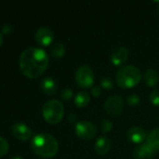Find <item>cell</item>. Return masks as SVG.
Instances as JSON below:
<instances>
[{
    "label": "cell",
    "mask_w": 159,
    "mask_h": 159,
    "mask_svg": "<svg viewBox=\"0 0 159 159\" xmlns=\"http://www.w3.org/2000/svg\"><path fill=\"white\" fill-rule=\"evenodd\" d=\"M49 65V56L40 48L30 47L20 55L19 67L21 72L29 78L40 76Z\"/></svg>",
    "instance_id": "6da1fadb"
},
{
    "label": "cell",
    "mask_w": 159,
    "mask_h": 159,
    "mask_svg": "<svg viewBox=\"0 0 159 159\" xmlns=\"http://www.w3.org/2000/svg\"><path fill=\"white\" fill-rule=\"evenodd\" d=\"M31 148L37 156L43 158H52L57 154L59 144L52 135L49 133H38L33 137Z\"/></svg>",
    "instance_id": "7a4b0ae2"
},
{
    "label": "cell",
    "mask_w": 159,
    "mask_h": 159,
    "mask_svg": "<svg viewBox=\"0 0 159 159\" xmlns=\"http://www.w3.org/2000/svg\"><path fill=\"white\" fill-rule=\"evenodd\" d=\"M142 80V72L134 65H126L121 67L116 75L115 81L122 89H130L137 86Z\"/></svg>",
    "instance_id": "3957f363"
},
{
    "label": "cell",
    "mask_w": 159,
    "mask_h": 159,
    "mask_svg": "<svg viewBox=\"0 0 159 159\" xmlns=\"http://www.w3.org/2000/svg\"><path fill=\"white\" fill-rule=\"evenodd\" d=\"M64 106L57 100H49L42 106V116L50 124L59 123L64 116Z\"/></svg>",
    "instance_id": "277c9868"
},
{
    "label": "cell",
    "mask_w": 159,
    "mask_h": 159,
    "mask_svg": "<svg viewBox=\"0 0 159 159\" xmlns=\"http://www.w3.org/2000/svg\"><path fill=\"white\" fill-rule=\"evenodd\" d=\"M75 81L81 88H90L95 81L93 69L88 65H81L75 73Z\"/></svg>",
    "instance_id": "5b68a950"
},
{
    "label": "cell",
    "mask_w": 159,
    "mask_h": 159,
    "mask_svg": "<svg viewBox=\"0 0 159 159\" xmlns=\"http://www.w3.org/2000/svg\"><path fill=\"white\" fill-rule=\"evenodd\" d=\"M75 133L82 140H91L97 134V127L90 121L82 120L76 124Z\"/></svg>",
    "instance_id": "8992f818"
},
{
    "label": "cell",
    "mask_w": 159,
    "mask_h": 159,
    "mask_svg": "<svg viewBox=\"0 0 159 159\" xmlns=\"http://www.w3.org/2000/svg\"><path fill=\"white\" fill-rule=\"evenodd\" d=\"M125 108V101L119 95H112L105 102V109L107 113L113 116L122 115Z\"/></svg>",
    "instance_id": "52a82bcc"
},
{
    "label": "cell",
    "mask_w": 159,
    "mask_h": 159,
    "mask_svg": "<svg viewBox=\"0 0 159 159\" xmlns=\"http://www.w3.org/2000/svg\"><path fill=\"white\" fill-rule=\"evenodd\" d=\"M54 34L49 27H40L35 34L36 41L41 46H49L52 43Z\"/></svg>",
    "instance_id": "ba28073f"
},
{
    "label": "cell",
    "mask_w": 159,
    "mask_h": 159,
    "mask_svg": "<svg viewBox=\"0 0 159 159\" xmlns=\"http://www.w3.org/2000/svg\"><path fill=\"white\" fill-rule=\"evenodd\" d=\"M11 133L15 138L21 141H27L32 137V130L27 125L20 122L14 123L11 126Z\"/></svg>",
    "instance_id": "9c48e42d"
},
{
    "label": "cell",
    "mask_w": 159,
    "mask_h": 159,
    "mask_svg": "<svg viewBox=\"0 0 159 159\" xmlns=\"http://www.w3.org/2000/svg\"><path fill=\"white\" fill-rule=\"evenodd\" d=\"M129 57V50L123 46L115 48L111 55V61L115 66H120L124 64Z\"/></svg>",
    "instance_id": "30bf717a"
},
{
    "label": "cell",
    "mask_w": 159,
    "mask_h": 159,
    "mask_svg": "<svg viewBox=\"0 0 159 159\" xmlns=\"http://www.w3.org/2000/svg\"><path fill=\"white\" fill-rule=\"evenodd\" d=\"M156 151L146 143L141 144L133 152V157L135 159H149L153 157Z\"/></svg>",
    "instance_id": "8fae6325"
},
{
    "label": "cell",
    "mask_w": 159,
    "mask_h": 159,
    "mask_svg": "<svg viewBox=\"0 0 159 159\" xmlns=\"http://www.w3.org/2000/svg\"><path fill=\"white\" fill-rule=\"evenodd\" d=\"M127 138L133 143H142L146 138V132L142 127H131L127 131Z\"/></svg>",
    "instance_id": "7c38bea8"
},
{
    "label": "cell",
    "mask_w": 159,
    "mask_h": 159,
    "mask_svg": "<svg viewBox=\"0 0 159 159\" xmlns=\"http://www.w3.org/2000/svg\"><path fill=\"white\" fill-rule=\"evenodd\" d=\"M111 149V141L107 137H100L97 140L95 144V150L97 155L105 156Z\"/></svg>",
    "instance_id": "4fadbf2b"
},
{
    "label": "cell",
    "mask_w": 159,
    "mask_h": 159,
    "mask_svg": "<svg viewBox=\"0 0 159 159\" xmlns=\"http://www.w3.org/2000/svg\"><path fill=\"white\" fill-rule=\"evenodd\" d=\"M40 89L45 94L51 96V95H53L56 92L57 85H56L55 81L52 78L44 77L40 82Z\"/></svg>",
    "instance_id": "5bb4252c"
},
{
    "label": "cell",
    "mask_w": 159,
    "mask_h": 159,
    "mask_svg": "<svg viewBox=\"0 0 159 159\" xmlns=\"http://www.w3.org/2000/svg\"><path fill=\"white\" fill-rule=\"evenodd\" d=\"M159 75L157 70L154 68H147L143 74V80L148 87H154L157 84Z\"/></svg>",
    "instance_id": "9a60e30c"
},
{
    "label": "cell",
    "mask_w": 159,
    "mask_h": 159,
    "mask_svg": "<svg viewBox=\"0 0 159 159\" xmlns=\"http://www.w3.org/2000/svg\"><path fill=\"white\" fill-rule=\"evenodd\" d=\"M89 102H90V95L86 91L81 90L74 97V103L76 106L80 108L87 106Z\"/></svg>",
    "instance_id": "2e32d148"
},
{
    "label": "cell",
    "mask_w": 159,
    "mask_h": 159,
    "mask_svg": "<svg viewBox=\"0 0 159 159\" xmlns=\"http://www.w3.org/2000/svg\"><path fill=\"white\" fill-rule=\"evenodd\" d=\"M146 142L155 151H159V128L154 129L148 134Z\"/></svg>",
    "instance_id": "e0dca14e"
},
{
    "label": "cell",
    "mask_w": 159,
    "mask_h": 159,
    "mask_svg": "<svg viewBox=\"0 0 159 159\" xmlns=\"http://www.w3.org/2000/svg\"><path fill=\"white\" fill-rule=\"evenodd\" d=\"M66 52L65 45L61 42H56L52 45L51 47V54L55 58H61L64 56Z\"/></svg>",
    "instance_id": "ac0fdd59"
},
{
    "label": "cell",
    "mask_w": 159,
    "mask_h": 159,
    "mask_svg": "<svg viewBox=\"0 0 159 159\" xmlns=\"http://www.w3.org/2000/svg\"><path fill=\"white\" fill-rule=\"evenodd\" d=\"M99 126H100V129L103 132H109L112 129V122L111 119L109 118H103L100 123H99Z\"/></svg>",
    "instance_id": "d6986e66"
},
{
    "label": "cell",
    "mask_w": 159,
    "mask_h": 159,
    "mask_svg": "<svg viewBox=\"0 0 159 159\" xmlns=\"http://www.w3.org/2000/svg\"><path fill=\"white\" fill-rule=\"evenodd\" d=\"M100 85H101V87H102L104 89H106V90L112 89L113 88V86H114L112 79L111 77H108V76L101 78V80H100Z\"/></svg>",
    "instance_id": "ffe728a7"
},
{
    "label": "cell",
    "mask_w": 159,
    "mask_h": 159,
    "mask_svg": "<svg viewBox=\"0 0 159 159\" xmlns=\"http://www.w3.org/2000/svg\"><path fill=\"white\" fill-rule=\"evenodd\" d=\"M127 102L130 106H137L141 102V98L138 94H130L127 96Z\"/></svg>",
    "instance_id": "44dd1931"
},
{
    "label": "cell",
    "mask_w": 159,
    "mask_h": 159,
    "mask_svg": "<svg viewBox=\"0 0 159 159\" xmlns=\"http://www.w3.org/2000/svg\"><path fill=\"white\" fill-rule=\"evenodd\" d=\"M60 96L64 101H68L73 97V90L69 88H65L61 90Z\"/></svg>",
    "instance_id": "7402d4cb"
},
{
    "label": "cell",
    "mask_w": 159,
    "mask_h": 159,
    "mask_svg": "<svg viewBox=\"0 0 159 159\" xmlns=\"http://www.w3.org/2000/svg\"><path fill=\"white\" fill-rule=\"evenodd\" d=\"M8 151V143L7 140L0 136V157L6 155Z\"/></svg>",
    "instance_id": "603a6c76"
},
{
    "label": "cell",
    "mask_w": 159,
    "mask_h": 159,
    "mask_svg": "<svg viewBox=\"0 0 159 159\" xmlns=\"http://www.w3.org/2000/svg\"><path fill=\"white\" fill-rule=\"evenodd\" d=\"M151 103L155 106H158L159 105V89H154L151 94H150V98H149Z\"/></svg>",
    "instance_id": "cb8c5ba5"
},
{
    "label": "cell",
    "mask_w": 159,
    "mask_h": 159,
    "mask_svg": "<svg viewBox=\"0 0 159 159\" xmlns=\"http://www.w3.org/2000/svg\"><path fill=\"white\" fill-rule=\"evenodd\" d=\"M91 93L94 97H98L101 94V89L98 87H93L91 89Z\"/></svg>",
    "instance_id": "d4e9b609"
},
{
    "label": "cell",
    "mask_w": 159,
    "mask_h": 159,
    "mask_svg": "<svg viewBox=\"0 0 159 159\" xmlns=\"http://www.w3.org/2000/svg\"><path fill=\"white\" fill-rule=\"evenodd\" d=\"M77 118V116L74 115V114H70V115H68V116H67V120L69 121V122H71V123H73V122H75L76 119Z\"/></svg>",
    "instance_id": "484cf974"
},
{
    "label": "cell",
    "mask_w": 159,
    "mask_h": 159,
    "mask_svg": "<svg viewBox=\"0 0 159 159\" xmlns=\"http://www.w3.org/2000/svg\"><path fill=\"white\" fill-rule=\"evenodd\" d=\"M9 30H10V27H9V26H7V25H6V26H4V27H3L2 32H3L4 34H8V33L10 32Z\"/></svg>",
    "instance_id": "4316f807"
},
{
    "label": "cell",
    "mask_w": 159,
    "mask_h": 159,
    "mask_svg": "<svg viewBox=\"0 0 159 159\" xmlns=\"http://www.w3.org/2000/svg\"><path fill=\"white\" fill-rule=\"evenodd\" d=\"M9 159H23L22 157H18V156H15V157H11V158Z\"/></svg>",
    "instance_id": "83f0119b"
},
{
    "label": "cell",
    "mask_w": 159,
    "mask_h": 159,
    "mask_svg": "<svg viewBox=\"0 0 159 159\" xmlns=\"http://www.w3.org/2000/svg\"><path fill=\"white\" fill-rule=\"evenodd\" d=\"M2 42H3V36H2V34L0 33V46L2 45Z\"/></svg>",
    "instance_id": "f1b7e54d"
},
{
    "label": "cell",
    "mask_w": 159,
    "mask_h": 159,
    "mask_svg": "<svg viewBox=\"0 0 159 159\" xmlns=\"http://www.w3.org/2000/svg\"><path fill=\"white\" fill-rule=\"evenodd\" d=\"M158 15H159V8H158Z\"/></svg>",
    "instance_id": "f546056e"
}]
</instances>
